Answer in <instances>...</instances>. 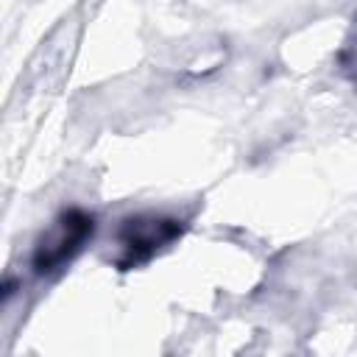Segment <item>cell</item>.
I'll list each match as a JSON object with an SVG mask.
<instances>
[{"label": "cell", "mask_w": 357, "mask_h": 357, "mask_svg": "<svg viewBox=\"0 0 357 357\" xmlns=\"http://www.w3.org/2000/svg\"><path fill=\"white\" fill-rule=\"evenodd\" d=\"M86 234H92V218L78 215V212L64 215L61 223H59V229H56V234L39 245L36 259H33L36 271L45 273V271L61 265L64 259H70V254L86 240Z\"/></svg>", "instance_id": "cell-1"}]
</instances>
